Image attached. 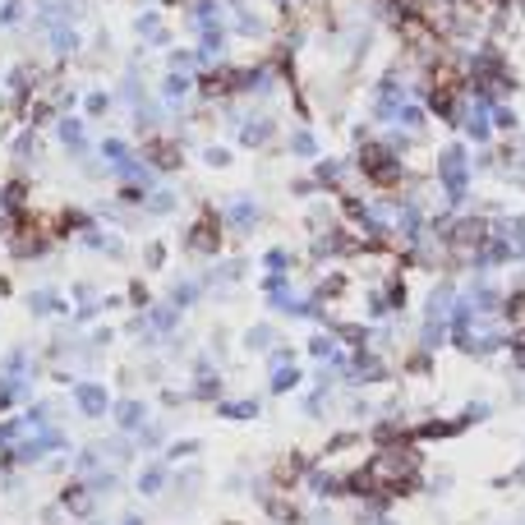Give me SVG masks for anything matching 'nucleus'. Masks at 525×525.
Wrapping results in <instances>:
<instances>
[{
    "label": "nucleus",
    "instance_id": "9d476101",
    "mask_svg": "<svg viewBox=\"0 0 525 525\" xmlns=\"http://www.w3.org/2000/svg\"><path fill=\"white\" fill-rule=\"evenodd\" d=\"M272 120L268 116H254V120H240V143L245 147H263V143H272Z\"/></svg>",
    "mask_w": 525,
    "mask_h": 525
},
{
    "label": "nucleus",
    "instance_id": "4468645a",
    "mask_svg": "<svg viewBox=\"0 0 525 525\" xmlns=\"http://www.w3.org/2000/svg\"><path fill=\"white\" fill-rule=\"evenodd\" d=\"M185 97H189V79H185V74H167V79H162V102L180 106Z\"/></svg>",
    "mask_w": 525,
    "mask_h": 525
},
{
    "label": "nucleus",
    "instance_id": "412c9836",
    "mask_svg": "<svg viewBox=\"0 0 525 525\" xmlns=\"http://www.w3.org/2000/svg\"><path fill=\"white\" fill-rule=\"evenodd\" d=\"M286 147H290L295 157H314V153H318V138H314L309 129H299V134H290V143H286Z\"/></svg>",
    "mask_w": 525,
    "mask_h": 525
},
{
    "label": "nucleus",
    "instance_id": "5701e85b",
    "mask_svg": "<svg viewBox=\"0 0 525 525\" xmlns=\"http://www.w3.org/2000/svg\"><path fill=\"white\" fill-rule=\"evenodd\" d=\"M502 318H511V323H525V290H511V295L502 299Z\"/></svg>",
    "mask_w": 525,
    "mask_h": 525
},
{
    "label": "nucleus",
    "instance_id": "0eeeda50",
    "mask_svg": "<svg viewBox=\"0 0 525 525\" xmlns=\"http://www.w3.org/2000/svg\"><path fill=\"white\" fill-rule=\"evenodd\" d=\"M221 221H227V227H231L236 236H249V231L258 227V221H263V212H258V203H254V198H245V194H240V198H231V212L221 217Z\"/></svg>",
    "mask_w": 525,
    "mask_h": 525
},
{
    "label": "nucleus",
    "instance_id": "2f4dec72",
    "mask_svg": "<svg viewBox=\"0 0 525 525\" xmlns=\"http://www.w3.org/2000/svg\"><path fill=\"white\" fill-rule=\"evenodd\" d=\"M194 452H198V442H194V438H185V442H176V447H171L167 457L176 461V457H194Z\"/></svg>",
    "mask_w": 525,
    "mask_h": 525
},
{
    "label": "nucleus",
    "instance_id": "39448f33",
    "mask_svg": "<svg viewBox=\"0 0 525 525\" xmlns=\"http://www.w3.org/2000/svg\"><path fill=\"white\" fill-rule=\"evenodd\" d=\"M143 157H147V167H153V171H180L185 167V147L171 143L167 134H153V138L143 143Z\"/></svg>",
    "mask_w": 525,
    "mask_h": 525
},
{
    "label": "nucleus",
    "instance_id": "c85d7f7f",
    "mask_svg": "<svg viewBox=\"0 0 525 525\" xmlns=\"http://www.w3.org/2000/svg\"><path fill=\"white\" fill-rule=\"evenodd\" d=\"M143 263H147V268H162V263H167V245H162V240L147 245V249H143Z\"/></svg>",
    "mask_w": 525,
    "mask_h": 525
},
{
    "label": "nucleus",
    "instance_id": "ddd939ff",
    "mask_svg": "<svg viewBox=\"0 0 525 525\" xmlns=\"http://www.w3.org/2000/svg\"><path fill=\"white\" fill-rule=\"evenodd\" d=\"M231 33H236V37H268V24H263L258 15H249V10H236Z\"/></svg>",
    "mask_w": 525,
    "mask_h": 525
},
{
    "label": "nucleus",
    "instance_id": "cd10ccee",
    "mask_svg": "<svg viewBox=\"0 0 525 525\" xmlns=\"http://www.w3.org/2000/svg\"><path fill=\"white\" fill-rule=\"evenodd\" d=\"M147 212H176V194H153V198H147Z\"/></svg>",
    "mask_w": 525,
    "mask_h": 525
},
{
    "label": "nucleus",
    "instance_id": "f03ea898",
    "mask_svg": "<svg viewBox=\"0 0 525 525\" xmlns=\"http://www.w3.org/2000/svg\"><path fill=\"white\" fill-rule=\"evenodd\" d=\"M470 157H466V143H452V147H442V157H438V180L447 189V203H461L466 198V185H470Z\"/></svg>",
    "mask_w": 525,
    "mask_h": 525
},
{
    "label": "nucleus",
    "instance_id": "1a4fd4ad",
    "mask_svg": "<svg viewBox=\"0 0 525 525\" xmlns=\"http://www.w3.org/2000/svg\"><path fill=\"white\" fill-rule=\"evenodd\" d=\"M221 0H194V5H189V28H198V33H207V28H221Z\"/></svg>",
    "mask_w": 525,
    "mask_h": 525
},
{
    "label": "nucleus",
    "instance_id": "f704fd0d",
    "mask_svg": "<svg viewBox=\"0 0 525 525\" xmlns=\"http://www.w3.org/2000/svg\"><path fill=\"white\" fill-rule=\"evenodd\" d=\"M286 364H295V350H290V346H277V350H272V369H286Z\"/></svg>",
    "mask_w": 525,
    "mask_h": 525
},
{
    "label": "nucleus",
    "instance_id": "6e6552de",
    "mask_svg": "<svg viewBox=\"0 0 525 525\" xmlns=\"http://www.w3.org/2000/svg\"><path fill=\"white\" fill-rule=\"evenodd\" d=\"M74 397H79V410H84L88 419H97V415H106V406H111V397H106V388H97V383H79V388H74Z\"/></svg>",
    "mask_w": 525,
    "mask_h": 525
},
{
    "label": "nucleus",
    "instance_id": "aec40b11",
    "mask_svg": "<svg viewBox=\"0 0 525 525\" xmlns=\"http://www.w3.org/2000/svg\"><path fill=\"white\" fill-rule=\"evenodd\" d=\"M56 134H60V143H65V147H74V153L84 147V125H79V120H60V125H56Z\"/></svg>",
    "mask_w": 525,
    "mask_h": 525
},
{
    "label": "nucleus",
    "instance_id": "423d86ee",
    "mask_svg": "<svg viewBox=\"0 0 525 525\" xmlns=\"http://www.w3.org/2000/svg\"><path fill=\"white\" fill-rule=\"evenodd\" d=\"M401 106H406V88H401L397 74H388V79L379 84V93H373V116H379V120H397Z\"/></svg>",
    "mask_w": 525,
    "mask_h": 525
},
{
    "label": "nucleus",
    "instance_id": "e433bc0d",
    "mask_svg": "<svg viewBox=\"0 0 525 525\" xmlns=\"http://www.w3.org/2000/svg\"><path fill=\"white\" fill-rule=\"evenodd\" d=\"M129 305H134V309H143V305H147V286H143V281H134V286H129Z\"/></svg>",
    "mask_w": 525,
    "mask_h": 525
},
{
    "label": "nucleus",
    "instance_id": "7c9ffc66",
    "mask_svg": "<svg viewBox=\"0 0 525 525\" xmlns=\"http://www.w3.org/2000/svg\"><path fill=\"white\" fill-rule=\"evenodd\" d=\"M272 341V328H249L245 332V346H268Z\"/></svg>",
    "mask_w": 525,
    "mask_h": 525
},
{
    "label": "nucleus",
    "instance_id": "4c0bfd02",
    "mask_svg": "<svg viewBox=\"0 0 525 525\" xmlns=\"http://www.w3.org/2000/svg\"><path fill=\"white\" fill-rule=\"evenodd\" d=\"M406 369H410V373H429L433 364H429V355L419 350V355H410V359H406Z\"/></svg>",
    "mask_w": 525,
    "mask_h": 525
},
{
    "label": "nucleus",
    "instance_id": "c756f323",
    "mask_svg": "<svg viewBox=\"0 0 525 525\" xmlns=\"http://www.w3.org/2000/svg\"><path fill=\"white\" fill-rule=\"evenodd\" d=\"M263 263H268V272H286V268H290V254H286V249H268Z\"/></svg>",
    "mask_w": 525,
    "mask_h": 525
},
{
    "label": "nucleus",
    "instance_id": "9b49d317",
    "mask_svg": "<svg viewBox=\"0 0 525 525\" xmlns=\"http://www.w3.org/2000/svg\"><path fill=\"white\" fill-rule=\"evenodd\" d=\"M350 290V277L346 272H328L318 286H314V299H318V305H332V299H341Z\"/></svg>",
    "mask_w": 525,
    "mask_h": 525
},
{
    "label": "nucleus",
    "instance_id": "4be33fe9",
    "mask_svg": "<svg viewBox=\"0 0 525 525\" xmlns=\"http://www.w3.org/2000/svg\"><path fill=\"white\" fill-rule=\"evenodd\" d=\"M295 383H299V369H295V364H286V369H272V392H277V397H281V392H290Z\"/></svg>",
    "mask_w": 525,
    "mask_h": 525
},
{
    "label": "nucleus",
    "instance_id": "b1692460",
    "mask_svg": "<svg viewBox=\"0 0 525 525\" xmlns=\"http://www.w3.org/2000/svg\"><path fill=\"white\" fill-rule=\"evenodd\" d=\"M194 299H198V286H194V281H180V286L171 290V305H176V309H189Z\"/></svg>",
    "mask_w": 525,
    "mask_h": 525
},
{
    "label": "nucleus",
    "instance_id": "dca6fc26",
    "mask_svg": "<svg viewBox=\"0 0 525 525\" xmlns=\"http://www.w3.org/2000/svg\"><path fill=\"white\" fill-rule=\"evenodd\" d=\"M134 33L147 37V42H167V33H162V15H153V10L134 19Z\"/></svg>",
    "mask_w": 525,
    "mask_h": 525
},
{
    "label": "nucleus",
    "instance_id": "7ed1b4c3",
    "mask_svg": "<svg viewBox=\"0 0 525 525\" xmlns=\"http://www.w3.org/2000/svg\"><path fill=\"white\" fill-rule=\"evenodd\" d=\"M185 240H189V249H194V254H217V249H221V240H227V221H221V212H207V207H203Z\"/></svg>",
    "mask_w": 525,
    "mask_h": 525
},
{
    "label": "nucleus",
    "instance_id": "6ab92c4d",
    "mask_svg": "<svg viewBox=\"0 0 525 525\" xmlns=\"http://www.w3.org/2000/svg\"><path fill=\"white\" fill-rule=\"evenodd\" d=\"M217 415H221V419H254L258 406H254V401H221Z\"/></svg>",
    "mask_w": 525,
    "mask_h": 525
},
{
    "label": "nucleus",
    "instance_id": "f8f14e48",
    "mask_svg": "<svg viewBox=\"0 0 525 525\" xmlns=\"http://www.w3.org/2000/svg\"><path fill=\"white\" fill-rule=\"evenodd\" d=\"M143 419H147V410H143L138 401H120V406H116V424H120V433H138Z\"/></svg>",
    "mask_w": 525,
    "mask_h": 525
},
{
    "label": "nucleus",
    "instance_id": "bb28decb",
    "mask_svg": "<svg viewBox=\"0 0 525 525\" xmlns=\"http://www.w3.org/2000/svg\"><path fill=\"white\" fill-rule=\"evenodd\" d=\"M102 157H106V162H125V157H129V147H125L120 138H106V143H102Z\"/></svg>",
    "mask_w": 525,
    "mask_h": 525
},
{
    "label": "nucleus",
    "instance_id": "72a5a7b5",
    "mask_svg": "<svg viewBox=\"0 0 525 525\" xmlns=\"http://www.w3.org/2000/svg\"><path fill=\"white\" fill-rule=\"evenodd\" d=\"M88 111H93V116H106V111H111V97H106V93H93V97H88Z\"/></svg>",
    "mask_w": 525,
    "mask_h": 525
},
{
    "label": "nucleus",
    "instance_id": "473e14b6",
    "mask_svg": "<svg viewBox=\"0 0 525 525\" xmlns=\"http://www.w3.org/2000/svg\"><path fill=\"white\" fill-rule=\"evenodd\" d=\"M194 56H198V51H185V46H180V51H171V65H176V74H180V69H189V65H194Z\"/></svg>",
    "mask_w": 525,
    "mask_h": 525
},
{
    "label": "nucleus",
    "instance_id": "20e7f679",
    "mask_svg": "<svg viewBox=\"0 0 525 525\" xmlns=\"http://www.w3.org/2000/svg\"><path fill=\"white\" fill-rule=\"evenodd\" d=\"M240 84V65H212L203 79H198V97L203 102H227V97H240L236 93Z\"/></svg>",
    "mask_w": 525,
    "mask_h": 525
},
{
    "label": "nucleus",
    "instance_id": "a211bd4d",
    "mask_svg": "<svg viewBox=\"0 0 525 525\" xmlns=\"http://www.w3.org/2000/svg\"><path fill=\"white\" fill-rule=\"evenodd\" d=\"M194 397H198V401H217V397H221V379H217V373H207V369L198 373V383H194Z\"/></svg>",
    "mask_w": 525,
    "mask_h": 525
},
{
    "label": "nucleus",
    "instance_id": "f3484780",
    "mask_svg": "<svg viewBox=\"0 0 525 525\" xmlns=\"http://www.w3.org/2000/svg\"><path fill=\"white\" fill-rule=\"evenodd\" d=\"M28 305H33L42 318H46V314H69V309H65V299H60L56 290H37V295L28 299Z\"/></svg>",
    "mask_w": 525,
    "mask_h": 525
},
{
    "label": "nucleus",
    "instance_id": "f257e3e1",
    "mask_svg": "<svg viewBox=\"0 0 525 525\" xmlns=\"http://www.w3.org/2000/svg\"><path fill=\"white\" fill-rule=\"evenodd\" d=\"M355 167H359V176H364L369 185H379V189H397V185L406 180L401 157L392 153V147H388L383 138H369V143H359V157H355Z\"/></svg>",
    "mask_w": 525,
    "mask_h": 525
},
{
    "label": "nucleus",
    "instance_id": "2eb2a0df",
    "mask_svg": "<svg viewBox=\"0 0 525 525\" xmlns=\"http://www.w3.org/2000/svg\"><path fill=\"white\" fill-rule=\"evenodd\" d=\"M341 180H346V167H341V162H318V167H314V185H318V189H337Z\"/></svg>",
    "mask_w": 525,
    "mask_h": 525
},
{
    "label": "nucleus",
    "instance_id": "58836bf2",
    "mask_svg": "<svg viewBox=\"0 0 525 525\" xmlns=\"http://www.w3.org/2000/svg\"><path fill=\"white\" fill-rule=\"evenodd\" d=\"M143 489H147V493L162 489V470H147V475H143Z\"/></svg>",
    "mask_w": 525,
    "mask_h": 525
},
{
    "label": "nucleus",
    "instance_id": "c9c22d12",
    "mask_svg": "<svg viewBox=\"0 0 525 525\" xmlns=\"http://www.w3.org/2000/svg\"><path fill=\"white\" fill-rule=\"evenodd\" d=\"M511 359H516V364L525 369V328H520V332L511 337Z\"/></svg>",
    "mask_w": 525,
    "mask_h": 525
},
{
    "label": "nucleus",
    "instance_id": "a878e982",
    "mask_svg": "<svg viewBox=\"0 0 525 525\" xmlns=\"http://www.w3.org/2000/svg\"><path fill=\"white\" fill-rule=\"evenodd\" d=\"M203 162H207L212 171H221V167H231V153H227V147H217V143H212V147H203Z\"/></svg>",
    "mask_w": 525,
    "mask_h": 525
},
{
    "label": "nucleus",
    "instance_id": "ea45409f",
    "mask_svg": "<svg viewBox=\"0 0 525 525\" xmlns=\"http://www.w3.org/2000/svg\"><path fill=\"white\" fill-rule=\"evenodd\" d=\"M520 147H525V138H520Z\"/></svg>",
    "mask_w": 525,
    "mask_h": 525
},
{
    "label": "nucleus",
    "instance_id": "393cba45",
    "mask_svg": "<svg viewBox=\"0 0 525 525\" xmlns=\"http://www.w3.org/2000/svg\"><path fill=\"white\" fill-rule=\"evenodd\" d=\"M493 129L516 134V111H511V106H493Z\"/></svg>",
    "mask_w": 525,
    "mask_h": 525
}]
</instances>
